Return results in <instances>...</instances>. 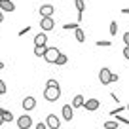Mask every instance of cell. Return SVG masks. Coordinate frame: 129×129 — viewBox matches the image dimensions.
I'll list each match as a JSON object with an SVG mask.
<instances>
[{"instance_id":"14","label":"cell","mask_w":129,"mask_h":129,"mask_svg":"<svg viewBox=\"0 0 129 129\" xmlns=\"http://www.w3.org/2000/svg\"><path fill=\"white\" fill-rule=\"evenodd\" d=\"M48 51V46H34V55L36 57H44Z\"/></svg>"},{"instance_id":"22","label":"cell","mask_w":129,"mask_h":129,"mask_svg":"<svg viewBox=\"0 0 129 129\" xmlns=\"http://www.w3.org/2000/svg\"><path fill=\"white\" fill-rule=\"evenodd\" d=\"M2 116H4V121H13V114L10 112V110H4Z\"/></svg>"},{"instance_id":"15","label":"cell","mask_w":129,"mask_h":129,"mask_svg":"<svg viewBox=\"0 0 129 129\" xmlns=\"http://www.w3.org/2000/svg\"><path fill=\"white\" fill-rule=\"evenodd\" d=\"M74 36H76V40H78V42H80V44H82V42H85V32H84V30H82V28H80V27H78V28H76V30H74Z\"/></svg>"},{"instance_id":"23","label":"cell","mask_w":129,"mask_h":129,"mask_svg":"<svg viewBox=\"0 0 129 129\" xmlns=\"http://www.w3.org/2000/svg\"><path fill=\"white\" fill-rule=\"evenodd\" d=\"M27 32H30V25H27V27H25V28H21V30L17 32V36H25Z\"/></svg>"},{"instance_id":"27","label":"cell","mask_w":129,"mask_h":129,"mask_svg":"<svg viewBox=\"0 0 129 129\" xmlns=\"http://www.w3.org/2000/svg\"><path fill=\"white\" fill-rule=\"evenodd\" d=\"M123 57L129 61V46H125V48H123Z\"/></svg>"},{"instance_id":"32","label":"cell","mask_w":129,"mask_h":129,"mask_svg":"<svg viewBox=\"0 0 129 129\" xmlns=\"http://www.w3.org/2000/svg\"><path fill=\"white\" fill-rule=\"evenodd\" d=\"M2 123H4V116L0 114V127H2Z\"/></svg>"},{"instance_id":"29","label":"cell","mask_w":129,"mask_h":129,"mask_svg":"<svg viewBox=\"0 0 129 129\" xmlns=\"http://www.w3.org/2000/svg\"><path fill=\"white\" fill-rule=\"evenodd\" d=\"M57 84H59L57 80H48V82H46V85H57Z\"/></svg>"},{"instance_id":"12","label":"cell","mask_w":129,"mask_h":129,"mask_svg":"<svg viewBox=\"0 0 129 129\" xmlns=\"http://www.w3.org/2000/svg\"><path fill=\"white\" fill-rule=\"evenodd\" d=\"M46 44H48V34H44V30H42L40 34L34 36V46H46Z\"/></svg>"},{"instance_id":"37","label":"cell","mask_w":129,"mask_h":129,"mask_svg":"<svg viewBox=\"0 0 129 129\" xmlns=\"http://www.w3.org/2000/svg\"><path fill=\"white\" fill-rule=\"evenodd\" d=\"M0 97H2V91H0Z\"/></svg>"},{"instance_id":"35","label":"cell","mask_w":129,"mask_h":129,"mask_svg":"<svg viewBox=\"0 0 129 129\" xmlns=\"http://www.w3.org/2000/svg\"><path fill=\"white\" fill-rule=\"evenodd\" d=\"M4 110H6V108H2V106H0V114H2V112H4Z\"/></svg>"},{"instance_id":"16","label":"cell","mask_w":129,"mask_h":129,"mask_svg":"<svg viewBox=\"0 0 129 129\" xmlns=\"http://www.w3.org/2000/svg\"><path fill=\"white\" fill-rule=\"evenodd\" d=\"M118 123H120L118 120H108V121L103 123V127H105V129H118Z\"/></svg>"},{"instance_id":"13","label":"cell","mask_w":129,"mask_h":129,"mask_svg":"<svg viewBox=\"0 0 129 129\" xmlns=\"http://www.w3.org/2000/svg\"><path fill=\"white\" fill-rule=\"evenodd\" d=\"M84 103H85L84 95H74V99H72V108H74V110H76V108H82V106H84Z\"/></svg>"},{"instance_id":"7","label":"cell","mask_w":129,"mask_h":129,"mask_svg":"<svg viewBox=\"0 0 129 129\" xmlns=\"http://www.w3.org/2000/svg\"><path fill=\"white\" fill-rule=\"evenodd\" d=\"M53 12H55L53 4H42L40 8H38V13H40V17H53Z\"/></svg>"},{"instance_id":"28","label":"cell","mask_w":129,"mask_h":129,"mask_svg":"<svg viewBox=\"0 0 129 129\" xmlns=\"http://www.w3.org/2000/svg\"><path fill=\"white\" fill-rule=\"evenodd\" d=\"M123 44L129 46V32H125V34H123Z\"/></svg>"},{"instance_id":"26","label":"cell","mask_w":129,"mask_h":129,"mask_svg":"<svg viewBox=\"0 0 129 129\" xmlns=\"http://www.w3.org/2000/svg\"><path fill=\"white\" fill-rule=\"evenodd\" d=\"M6 89H8V87H6L4 80H0V91H2V95H4V93H6Z\"/></svg>"},{"instance_id":"20","label":"cell","mask_w":129,"mask_h":129,"mask_svg":"<svg viewBox=\"0 0 129 129\" xmlns=\"http://www.w3.org/2000/svg\"><path fill=\"white\" fill-rule=\"evenodd\" d=\"M108 30H110V34H112V36H116V34H118V23H116V21H112V23H110Z\"/></svg>"},{"instance_id":"36","label":"cell","mask_w":129,"mask_h":129,"mask_svg":"<svg viewBox=\"0 0 129 129\" xmlns=\"http://www.w3.org/2000/svg\"><path fill=\"white\" fill-rule=\"evenodd\" d=\"M125 110H127V112H129V103H127V108H125Z\"/></svg>"},{"instance_id":"4","label":"cell","mask_w":129,"mask_h":129,"mask_svg":"<svg viewBox=\"0 0 129 129\" xmlns=\"http://www.w3.org/2000/svg\"><path fill=\"white\" fill-rule=\"evenodd\" d=\"M17 127L19 129H30L32 127V118L28 114H23V116L17 118Z\"/></svg>"},{"instance_id":"9","label":"cell","mask_w":129,"mask_h":129,"mask_svg":"<svg viewBox=\"0 0 129 129\" xmlns=\"http://www.w3.org/2000/svg\"><path fill=\"white\" fill-rule=\"evenodd\" d=\"M99 106H101V103L97 101V99H87V101L84 103V108L87 110V112H95V110H99Z\"/></svg>"},{"instance_id":"21","label":"cell","mask_w":129,"mask_h":129,"mask_svg":"<svg viewBox=\"0 0 129 129\" xmlns=\"http://www.w3.org/2000/svg\"><path fill=\"white\" fill-rule=\"evenodd\" d=\"M97 46H99V48H110L112 42L110 40H97Z\"/></svg>"},{"instance_id":"31","label":"cell","mask_w":129,"mask_h":129,"mask_svg":"<svg viewBox=\"0 0 129 129\" xmlns=\"http://www.w3.org/2000/svg\"><path fill=\"white\" fill-rule=\"evenodd\" d=\"M121 13H123V15H129V8H121Z\"/></svg>"},{"instance_id":"33","label":"cell","mask_w":129,"mask_h":129,"mask_svg":"<svg viewBox=\"0 0 129 129\" xmlns=\"http://www.w3.org/2000/svg\"><path fill=\"white\" fill-rule=\"evenodd\" d=\"M2 21H4V15H2V10H0V23H2Z\"/></svg>"},{"instance_id":"10","label":"cell","mask_w":129,"mask_h":129,"mask_svg":"<svg viewBox=\"0 0 129 129\" xmlns=\"http://www.w3.org/2000/svg\"><path fill=\"white\" fill-rule=\"evenodd\" d=\"M61 114H63V120L72 121V116H74V108H72V105H64L63 108H61Z\"/></svg>"},{"instance_id":"25","label":"cell","mask_w":129,"mask_h":129,"mask_svg":"<svg viewBox=\"0 0 129 129\" xmlns=\"http://www.w3.org/2000/svg\"><path fill=\"white\" fill-rule=\"evenodd\" d=\"M36 129H49V127H48V123H46V121H38V123H36Z\"/></svg>"},{"instance_id":"18","label":"cell","mask_w":129,"mask_h":129,"mask_svg":"<svg viewBox=\"0 0 129 129\" xmlns=\"http://www.w3.org/2000/svg\"><path fill=\"white\" fill-rule=\"evenodd\" d=\"M74 6H76L78 13H82V15H84V10H85V2H84V0H74Z\"/></svg>"},{"instance_id":"6","label":"cell","mask_w":129,"mask_h":129,"mask_svg":"<svg viewBox=\"0 0 129 129\" xmlns=\"http://www.w3.org/2000/svg\"><path fill=\"white\" fill-rule=\"evenodd\" d=\"M21 106H23V110H27V112L28 110H34L36 108V99H34L32 95H27L23 99V103H21Z\"/></svg>"},{"instance_id":"34","label":"cell","mask_w":129,"mask_h":129,"mask_svg":"<svg viewBox=\"0 0 129 129\" xmlns=\"http://www.w3.org/2000/svg\"><path fill=\"white\" fill-rule=\"evenodd\" d=\"M2 69H4V63H2V61H0V70H2Z\"/></svg>"},{"instance_id":"1","label":"cell","mask_w":129,"mask_h":129,"mask_svg":"<svg viewBox=\"0 0 129 129\" xmlns=\"http://www.w3.org/2000/svg\"><path fill=\"white\" fill-rule=\"evenodd\" d=\"M61 97V85H46L44 87V99L48 103H55L57 99Z\"/></svg>"},{"instance_id":"19","label":"cell","mask_w":129,"mask_h":129,"mask_svg":"<svg viewBox=\"0 0 129 129\" xmlns=\"http://www.w3.org/2000/svg\"><path fill=\"white\" fill-rule=\"evenodd\" d=\"M78 27H80V23H78V21H74V23H64V25H63L64 30H76Z\"/></svg>"},{"instance_id":"24","label":"cell","mask_w":129,"mask_h":129,"mask_svg":"<svg viewBox=\"0 0 129 129\" xmlns=\"http://www.w3.org/2000/svg\"><path fill=\"white\" fill-rule=\"evenodd\" d=\"M116 120L120 121V123H123V125H129V120H127V118H123V116H120V114L116 116Z\"/></svg>"},{"instance_id":"11","label":"cell","mask_w":129,"mask_h":129,"mask_svg":"<svg viewBox=\"0 0 129 129\" xmlns=\"http://www.w3.org/2000/svg\"><path fill=\"white\" fill-rule=\"evenodd\" d=\"M0 10L2 12H13L15 10V4L12 0H0Z\"/></svg>"},{"instance_id":"5","label":"cell","mask_w":129,"mask_h":129,"mask_svg":"<svg viewBox=\"0 0 129 129\" xmlns=\"http://www.w3.org/2000/svg\"><path fill=\"white\" fill-rule=\"evenodd\" d=\"M110 78H112V72H110V69L103 67L101 72H99V82H101L103 85H108V84H112V82H110Z\"/></svg>"},{"instance_id":"30","label":"cell","mask_w":129,"mask_h":129,"mask_svg":"<svg viewBox=\"0 0 129 129\" xmlns=\"http://www.w3.org/2000/svg\"><path fill=\"white\" fill-rule=\"evenodd\" d=\"M120 80V76H118V74H112V78H110V82H118Z\"/></svg>"},{"instance_id":"8","label":"cell","mask_w":129,"mask_h":129,"mask_svg":"<svg viewBox=\"0 0 129 129\" xmlns=\"http://www.w3.org/2000/svg\"><path fill=\"white\" fill-rule=\"evenodd\" d=\"M46 123H48L49 129H59L61 127V120L55 116V114H49V116L46 118Z\"/></svg>"},{"instance_id":"17","label":"cell","mask_w":129,"mask_h":129,"mask_svg":"<svg viewBox=\"0 0 129 129\" xmlns=\"http://www.w3.org/2000/svg\"><path fill=\"white\" fill-rule=\"evenodd\" d=\"M67 63H69V57L64 55V53H59V57H57L55 64H57V67H63V64H67Z\"/></svg>"},{"instance_id":"3","label":"cell","mask_w":129,"mask_h":129,"mask_svg":"<svg viewBox=\"0 0 129 129\" xmlns=\"http://www.w3.org/2000/svg\"><path fill=\"white\" fill-rule=\"evenodd\" d=\"M40 28L44 32L53 30V28H55V19H53V17H42L40 19Z\"/></svg>"},{"instance_id":"2","label":"cell","mask_w":129,"mask_h":129,"mask_svg":"<svg viewBox=\"0 0 129 129\" xmlns=\"http://www.w3.org/2000/svg\"><path fill=\"white\" fill-rule=\"evenodd\" d=\"M59 49L55 48V46H49L48 48V51H46V55H44V61L46 63H49V64H55V61H57V57H59Z\"/></svg>"}]
</instances>
